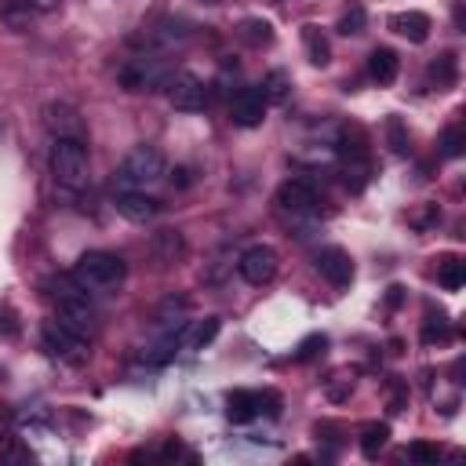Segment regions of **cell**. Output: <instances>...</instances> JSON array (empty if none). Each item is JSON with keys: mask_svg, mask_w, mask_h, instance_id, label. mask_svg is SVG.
<instances>
[{"mask_svg": "<svg viewBox=\"0 0 466 466\" xmlns=\"http://www.w3.org/2000/svg\"><path fill=\"white\" fill-rule=\"evenodd\" d=\"M160 178H164V153L157 146H135L120 160L116 175H113V189H146Z\"/></svg>", "mask_w": 466, "mask_h": 466, "instance_id": "6da1fadb", "label": "cell"}, {"mask_svg": "<svg viewBox=\"0 0 466 466\" xmlns=\"http://www.w3.org/2000/svg\"><path fill=\"white\" fill-rule=\"evenodd\" d=\"M124 273H127V266L113 251H84L73 266V280L87 291H109L124 280Z\"/></svg>", "mask_w": 466, "mask_h": 466, "instance_id": "7a4b0ae2", "label": "cell"}, {"mask_svg": "<svg viewBox=\"0 0 466 466\" xmlns=\"http://www.w3.org/2000/svg\"><path fill=\"white\" fill-rule=\"evenodd\" d=\"M51 175L62 189H84L87 186V149L80 138H55Z\"/></svg>", "mask_w": 466, "mask_h": 466, "instance_id": "3957f363", "label": "cell"}, {"mask_svg": "<svg viewBox=\"0 0 466 466\" xmlns=\"http://www.w3.org/2000/svg\"><path fill=\"white\" fill-rule=\"evenodd\" d=\"M55 306H58V320H62V324H69V328H76V331L87 335V328H91V320H95V306H91V299H87V288H80L76 280H73V284L62 280V284L55 288Z\"/></svg>", "mask_w": 466, "mask_h": 466, "instance_id": "277c9868", "label": "cell"}, {"mask_svg": "<svg viewBox=\"0 0 466 466\" xmlns=\"http://www.w3.org/2000/svg\"><path fill=\"white\" fill-rule=\"evenodd\" d=\"M40 342H44V350L51 357H62V360H80L84 350H87V335L76 331V328H69V324H62L58 317L55 320H44Z\"/></svg>", "mask_w": 466, "mask_h": 466, "instance_id": "5b68a950", "label": "cell"}, {"mask_svg": "<svg viewBox=\"0 0 466 466\" xmlns=\"http://www.w3.org/2000/svg\"><path fill=\"white\" fill-rule=\"evenodd\" d=\"M237 269H240V277H244L248 284L262 288V284H269V280L277 277L280 258H277V251H273L269 244H251V248H244V251H240Z\"/></svg>", "mask_w": 466, "mask_h": 466, "instance_id": "8992f818", "label": "cell"}, {"mask_svg": "<svg viewBox=\"0 0 466 466\" xmlns=\"http://www.w3.org/2000/svg\"><path fill=\"white\" fill-rule=\"evenodd\" d=\"M226 415L233 419V422H248V419H255V415H277V404H280V397L277 393H255V390H233L229 397H226Z\"/></svg>", "mask_w": 466, "mask_h": 466, "instance_id": "52a82bcc", "label": "cell"}, {"mask_svg": "<svg viewBox=\"0 0 466 466\" xmlns=\"http://www.w3.org/2000/svg\"><path fill=\"white\" fill-rule=\"evenodd\" d=\"M229 120L237 127H258L266 120V91L262 87H240L229 102Z\"/></svg>", "mask_w": 466, "mask_h": 466, "instance_id": "ba28073f", "label": "cell"}, {"mask_svg": "<svg viewBox=\"0 0 466 466\" xmlns=\"http://www.w3.org/2000/svg\"><path fill=\"white\" fill-rule=\"evenodd\" d=\"M113 208L127 222H149V218L160 215V200L149 197L146 189H113Z\"/></svg>", "mask_w": 466, "mask_h": 466, "instance_id": "9c48e42d", "label": "cell"}, {"mask_svg": "<svg viewBox=\"0 0 466 466\" xmlns=\"http://www.w3.org/2000/svg\"><path fill=\"white\" fill-rule=\"evenodd\" d=\"M167 95H171V106L182 109V113H200V109L208 106V87H204V80L193 76V73H178V76L171 80Z\"/></svg>", "mask_w": 466, "mask_h": 466, "instance_id": "30bf717a", "label": "cell"}, {"mask_svg": "<svg viewBox=\"0 0 466 466\" xmlns=\"http://www.w3.org/2000/svg\"><path fill=\"white\" fill-rule=\"evenodd\" d=\"M277 204L291 215H313L320 208V193L306 182V178H288L280 189H277Z\"/></svg>", "mask_w": 466, "mask_h": 466, "instance_id": "8fae6325", "label": "cell"}, {"mask_svg": "<svg viewBox=\"0 0 466 466\" xmlns=\"http://www.w3.org/2000/svg\"><path fill=\"white\" fill-rule=\"evenodd\" d=\"M313 266H317V273H320L328 284H335V288H346V284L353 280V258H350L342 248H320L317 258H313Z\"/></svg>", "mask_w": 466, "mask_h": 466, "instance_id": "7c38bea8", "label": "cell"}, {"mask_svg": "<svg viewBox=\"0 0 466 466\" xmlns=\"http://www.w3.org/2000/svg\"><path fill=\"white\" fill-rule=\"evenodd\" d=\"M44 124L55 138H80L84 142V120L69 102H51L44 109Z\"/></svg>", "mask_w": 466, "mask_h": 466, "instance_id": "4fadbf2b", "label": "cell"}, {"mask_svg": "<svg viewBox=\"0 0 466 466\" xmlns=\"http://www.w3.org/2000/svg\"><path fill=\"white\" fill-rule=\"evenodd\" d=\"M397 69H400L397 51H390V47H375V51L368 55V76H371L375 84H393V80H397Z\"/></svg>", "mask_w": 466, "mask_h": 466, "instance_id": "5bb4252c", "label": "cell"}, {"mask_svg": "<svg viewBox=\"0 0 466 466\" xmlns=\"http://www.w3.org/2000/svg\"><path fill=\"white\" fill-rule=\"evenodd\" d=\"M390 25H393L400 36H408L411 44H422V40L430 36V18H426L422 11H400V15L390 18Z\"/></svg>", "mask_w": 466, "mask_h": 466, "instance_id": "9a60e30c", "label": "cell"}, {"mask_svg": "<svg viewBox=\"0 0 466 466\" xmlns=\"http://www.w3.org/2000/svg\"><path fill=\"white\" fill-rule=\"evenodd\" d=\"M182 251H186V240H182V233H178V229H160V233H153V255H157V262H160V266L178 262V258H182Z\"/></svg>", "mask_w": 466, "mask_h": 466, "instance_id": "2e32d148", "label": "cell"}, {"mask_svg": "<svg viewBox=\"0 0 466 466\" xmlns=\"http://www.w3.org/2000/svg\"><path fill=\"white\" fill-rule=\"evenodd\" d=\"M240 40L248 44V47H266V44H273V25L266 22V18H248V22H240Z\"/></svg>", "mask_w": 466, "mask_h": 466, "instance_id": "e0dca14e", "label": "cell"}, {"mask_svg": "<svg viewBox=\"0 0 466 466\" xmlns=\"http://www.w3.org/2000/svg\"><path fill=\"white\" fill-rule=\"evenodd\" d=\"M302 44H306V55H309L313 66H328L331 62V47H328V40L320 36L317 25H306L302 29Z\"/></svg>", "mask_w": 466, "mask_h": 466, "instance_id": "ac0fdd59", "label": "cell"}, {"mask_svg": "<svg viewBox=\"0 0 466 466\" xmlns=\"http://www.w3.org/2000/svg\"><path fill=\"white\" fill-rule=\"evenodd\" d=\"M386 441H390V426H386V422H371V426H364V433H360V451H364L368 459H375V455L386 448Z\"/></svg>", "mask_w": 466, "mask_h": 466, "instance_id": "d6986e66", "label": "cell"}, {"mask_svg": "<svg viewBox=\"0 0 466 466\" xmlns=\"http://www.w3.org/2000/svg\"><path fill=\"white\" fill-rule=\"evenodd\" d=\"M437 280H441L448 291H459V288L466 284V262H462V258H444V262L437 266Z\"/></svg>", "mask_w": 466, "mask_h": 466, "instance_id": "ffe728a7", "label": "cell"}, {"mask_svg": "<svg viewBox=\"0 0 466 466\" xmlns=\"http://www.w3.org/2000/svg\"><path fill=\"white\" fill-rule=\"evenodd\" d=\"M33 15H36V7H33L29 0H7L4 11H0V18H4L7 25H15V29H25V25L33 22Z\"/></svg>", "mask_w": 466, "mask_h": 466, "instance_id": "44dd1931", "label": "cell"}, {"mask_svg": "<svg viewBox=\"0 0 466 466\" xmlns=\"http://www.w3.org/2000/svg\"><path fill=\"white\" fill-rule=\"evenodd\" d=\"M364 25H368V15H364L360 4H353V7L342 11V18H339V33H342V36H357V33H364Z\"/></svg>", "mask_w": 466, "mask_h": 466, "instance_id": "7402d4cb", "label": "cell"}, {"mask_svg": "<svg viewBox=\"0 0 466 466\" xmlns=\"http://www.w3.org/2000/svg\"><path fill=\"white\" fill-rule=\"evenodd\" d=\"M430 80H437V87H448L455 80V55H441L437 62H430Z\"/></svg>", "mask_w": 466, "mask_h": 466, "instance_id": "603a6c76", "label": "cell"}, {"mask_svg": "<svg viewBox=\"0 0 466 466\" xmlns=\"http://www.w3.org/2000/svg\"><path fill=\"white\" fill-rule=\"evenodd\" d=\"M218 328H222V320H218V317H204V320L197 324V331L189 335V346H193V350H204V346L218 335Z\"/></svg>", "mask_w": 466, "mask_h": 466, "instance_id": "cb8c5ba5", "label": "cell"}, {"mask_svg": "<svg viewBox=\"0 0 466 466\" xmlns=\"http://www.w3.org/2000/svg\"><path fill=\"white\" fill-rule=\"evenodd\" d=\"M441 153H444V157H462V127H459V124L444 127V135H441Z\"/></svg>", "mask_w": 466, "mask_h": 466, "instance_id": "d4e9b609", "label": "cell"}, {"mask_svg": "<svg viewBox=\"0 0 466 466\" xmlns=\"http://www.w3.org/2000/svg\"><path fill=\"white\" fill-rule=\"evenodd\" d=\"M386 131H390V146H393V153H408V135H404V124L397 120V116H390V124H386Z\"/></svg>", "mask_w": 466, "mask_h": 466, "instance_id": "484cf974", "label": "cell"}, {"mask_svg": "<svg viewBox=\"0 0 466 466\" xmlns=\"http://www.w3.org/2000/svg\"><path fill=\"white\" fill-rule=\"evenodd\" d=\"M422 339H426V342H433V339H448V324H444V317H426Z\"/></svg>", "mask_w": 466, "mask_h": 466, "instance_id": "4316f807", "label": "cell"}, {"mask_svg": "<svg viewBox=\"0 0 466 466\" xmlns=\"http://www.w3.org/2000/svg\"><path fill=\"white\" fill-rule=\"evenodd\" d=\"M411 459H419V462H437V448H433V444L415 441V444H411Z\"/></svg>", "mask_w": 466, "mask_h": 466, "instance_id": "83f0119b", "label": "cell"}, {"mask_svg": "<svg viewBox=\"0 0 466 466\" xmlns=\"http://www.w3.org/2000/svg\"><path fill=\"white\" fill-rule=\"evenodd\" d=\"M29 4H33V7H51L55 0H29Z\"/></svg>", "mask_w": 466, "mask_h": 466, "instance_id": "f1b7e54d", "label": "cell"}]
</instances>
